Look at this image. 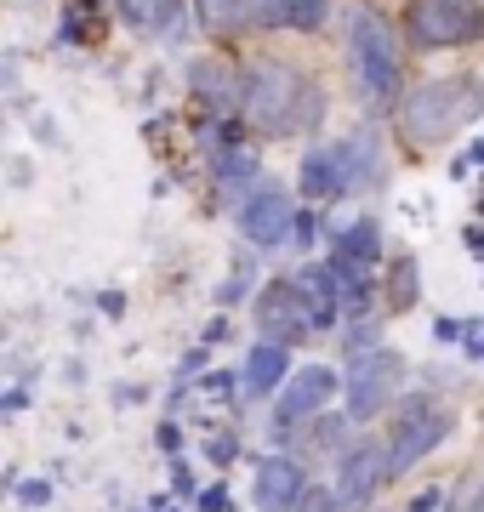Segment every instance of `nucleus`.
<instances>
[{
    "label": "nucleus",
    "mask_w": 484,
    "mask_h": 512,
    "mask_svg": "<svg viewBox=\"0 0 484 512\" xmlns=\"http://www.w3.org/2000/svg\"><path fill=\"white\" fill-rule=\"evenodd\" d=\"M484 114V86L473 74H456V80H428V86H416V92L399 103V131H405V143H445L456 137L462 126H473Z\"/></svg>",
    "instance_id": "nucleus-2"
},
{
    "label": "nucleus",
    "mask_w": 484,
    "mask_h": 512,
    "mask_svg": "<svg viewBox=\"0 0 484 512\" xmlns=\"http://www.w3.org/2000/svg\"><path fill=\"white\" fill-rule=\"evenodd\" d=\"M257 325L268 330V342H308V330H314V308H308V291H302V279H274V285H262L257 296Z\"/></svg>",
    "instance_id": "nucleus-8"
},
{
    "label": "nucleus",
    "mask_w": 484,
    "mask_h": 512,
    "mask_svg": "<svg viewBox=\"0 0 484 512\" xmlns=\"http://www.w3.org/2000/svg\"><path fill=\"white\" fill-rule=\"evenodd\" d=\"M348 57H354L359 97L371 109H393L399 86H405V63H399V35L388 29V18L376 6H359L354 29H348Z\"/></svg>",
    "instance_id": "nucleus-3"
},
{
    "label": "nucleus",
    "mask_w": 484,
    "mask_h": 512,
    "mask_svg": "<svg viewBox=\"0 0 484 512\" xmlns=\"http://www.w3.org/2000/svg\"><path fill=\"white\" fill-rule=\"evenodd\" d=\"M336 393H342V376H336L331 365L297 370V376L280 387V399H274V427H268V433H274V439H291V433H297V421L319 416Z\"/></svg>",
    "instance_id": "nucleus-7"
},
{
    "label": "nucleus",
    "mask_w": 484,
    "mask_h": 512,
    "mask_svg": "<svg viewBox=\"0 0 484 512\" xmlns=\"http://www.w3.org/2000/svg\"><path fill=\"white\" fill-rule=\"evenodd\" d=\"M388 478L393 473H388V450H382V444H376V439L348 444V450H342V473H336V501H342V507H354V512H365Z\"/></svg>",
    "instance_id": "nucleus-10"
},
{
    "label": "nucleus",
    "mask_w": 484,
    "mask_h": 512,
    "mask_svg": "<svg viewBox=\"0 0 484 512\" xmlns=\"http://www.w3.org/2000/svg\"><path fill=\"white\" fill-rule=\"evenodd\" d=\"M245 393L251 399H280V387L291 382V359H285V342H257L251 359H245Z\"/></svg>",
    "instance_id": "nucleus-14"
},
{
    "label": "nucleus",
    "mask_w": 484,
    "mask_h": 512,
    "mask_svg": "<svg viewBox=\"0 0 484 512\" xmlns=\"http://www.w3.org/2000/svg\"><path fill=\"white\" fill-rule=\"evenodd\" d=\"M336 507H342V501H336V490H308L297 512H336Z\"/></svg>",
    "instance_id": "nucleus-22"
},
{
    "label": "nucleus",
    "mask_w": 484,
    "mask_h": 512,
    "mask_svg": "<svg viewBox=\"0 0 484 512\" xmlns=\"http://www.w3.org/2000/svg\"><path fill=\"white\" fill-rule=\"evenodd\" d=\"M376 256H382V228H376V217H359L354 228H342V234H336L331 262H342L348 274H371Z\"/></svg>",
    "instance_id": "nucleus-15"
},
{
    "label": "nucleus",
    "mask_w": 484,
    "mask_h": 512,
    "mask_svg": "<svg viewBox=\"0 0 484 512\" xmlns=\"http://www.w3.org/2000/svg\"><path fill=\"white\" fill-rule=\"evenodd\" d=\"M399 382H405V359H399L393 348L359 353L354 370H348V382H342V393H348V416L354 421L382 416V410L393 404V393H399Z\"/></svg>",
    "instance_id": "nucleus-6"
},
{
    "label": "nucleus",
    "mask_w": 484,
    "mask_h": 512,
    "mask_svg": "<svg viewBox=\"0 0 484 512\" xmlns=\"http://www.w3.org/2000/svg\"><path fill=\"white\" fill-rule=\"evenodd\" d=\"M257 171H262V160L251 154V148H217V154H211V177H217L223 188L257 183Z\"/></svg>",
    "instance_id": "nucleus-17"
},
{
    "label": "nucleus",
    "mask_w": 484,
    "mask_h": 512,
    "mask_svg": "<svg viewBox=\"0 0 484 512\" xmlns=\"http://www.w3.org/2000/svg\"><path fill=\"white\" fill-rule=\"evenodd\" d=\"M234 501H228V490H205L200 495V512H228Z\"/></svg>",
    "instance_id": "nucleus-25"
},
{
    "label": "nucleus",
    "mask_w": 484,
    "mask_h": 512,
    "mask_svg": "<svg viewBox=\"0 0 484 512\" xmlns=\"http://www.w3.org/2000/svg\"><path fill=\"white\" fill-rule=\"evenodd\" d=\"M325 6H331V0H280V18H285V29L314 35L319 23H325Z\"/></svg>",
    "instance_id": "nucleus-19"
},
{
    "label": "nucleus",
    "mask_w": 484,
    "mask_h": 512,
    "mask_svg": "<svg viewBox=\"0 0 484 512\" xmlns=\"http://www.w3.org/2000/svg\"><path fill=\"white\" fill-rule=\"evenodd\" d=\"M354 188V160H348V143H319L308 160H302V194L314 205H331Z\"/></svg>",
    "instance_id": "nucleus-11"
},
{
    "label": "nucleus",
    "mask_w": 484,
    "mask_h": 512,
    "mask_svg": "<svg viewBox=\"0 0 484 512\" xmlns=\"http://www.w3.org/2000/svg\"><path fill=\"white\" fill-rule=\"evenodd\" d=\"M314 245V217H297V228H291V251H308Z\"/></svg>",
    "instance_id": "nucleus-24"
},
{
    "label": "nucleus",
    "mask_w": 484,
    "mask_h": 512,
    "mask_svg": "<svg viewBox=\"0 0 484 512\" xmlns=\"http://www.w3.org/2000/svg\"><path fill=\"white\" fill-rule=\"evenodd\" d=\"M393 302H416V262H393Z\"/></svg>",
    "instance_id": "nucleus-20"
},
{
    "label": "nucleus",
    "mask_w": 484,
    "mask_h": 512,
    "mask_svg": "<svg viewBox=\"0 0 484 512\" xmlns=\"http://www.w3.org/2000/svg\"><path fill=\"white\" fill-rule=\"evenodd\" d=\"M291 228H297V205H291V194H285L280 183H262L240 200V234L251 239V245L274 251V245L291 239Z\"/></svg>",
    "instance_id": "nucleus-9"
},
{
    "label": "nucleus",
    "mask_w": 484,
    "mask_h": 512,
    "mask_svg": "<svg viewBox=\"0 0 484 512\" xmlns=\"http://www.w3.org/2000/svg\"><path fill=\"white\" fill-rule=\"evenodd\" d=\"M433 507H439V490H422L416 501H410V512H433Z\"/></svg>",
    "instance_id": "nucleus-27"
},
{
    "label": "nucleus",
    "mask_w": 484,
    "mask_h": 512,
    "mask_svg": "<svg viewBox=\"0 0 484 512\" xmlns=\"http://www.w3.org/2000/svg\"><path fill=\"white\" fill-rule=\"evenodd\" d=\"M473 160H484V143H479V148H473Z\"/></svg>",
    "instance_id": "nucleus-28"
},
{
    "label": "nucleus",
    "mask_w": 484,
    "mask_h": 512,
    "mask_svg": "<svg viewBox=\"0 0 484 512\" xmlns=\"http://www.w3.org/2000/svg\"><path fill=\"white\" fill-rule=\"evenodd\" d=\"M308 444H314V450H331V444H342V421L325 416V421H319V433H314Z\"/></svg>",
    "instance_id": "nucleus-23"
},
{
    "label": "nucleus",
    "mask_w": 484,
    "mask_h": 512,
    "mask_svg": "<svg viewBox=\"0 0 484 512\" xmlns=\"http://www.w3.org/2000/svg\"><path fill=\"white\" fill-rule=\"evenodd\" d=\"M114 6L137 35H177V18H183V0H114Z\"/></svg>",
    "instance_id": "nucleus-16"
},
{
    "label": "nucleus",
    "mask_w": 484,
    "mask_h": 512,
    "mask_svg": "<svg viewBox=\"0 0 484 512\" xmlns=\"http://www.w3.org/2000/svg\"><path fill=\"white\" fill-rule=\"evenodd\" d=\"M234 450H240L234 439H211V461H234Z\"/></svg>",
    "instance_id": "nucleus-26"
},
{
    "label": "nucleus",
    "mask_w": 484,
    "mask_h": 512,
    "mask_svg": "<svg viewBox=\"0 0 484 512\" xmlns=\"http://www.w3.org/2000/svg\"><path fill=\"white\" fill-rule=\"evenodd\" d=\"M450 410H439V404L428 399V393H410L405 404H399V427H393V444H388V473H410L416 461L428 456L433 444L450 439Z\"/></svg>",
    "instance_id": "nucleus-5"
},
{
    "label": "nucleus",
    "mask_w": 484,
    "mask_h": 512,
    "mask_svg": "<svg viewBox=\"0 0 484 512\" xmlns=\"http://www.w3.org/2000/svg\"><path fill=\"white\" fill-rule=\"evenodd\" d=\"M319 114H325V86L308 69L280 57H257L245 69V120L257 131L291 137V131H308Z\"/></svg>",
    "instance_id": "nucleus-1"
},
{
    "label": "nucleus",
    "mask_w": 484,
    "mask_h": 512,
    "mask_svg": "<svg viewBox=\"0 0 484 512\" xmlns=\"http://www.w3.org/2000/svg\"><path fill=\"white\" fill-rule=\"evenodd\" d=\"M245 279H251V262H240V268L223 279V291H217V302H223V308H234V302L245 296Z\"/></svg>",
    "instance_id": "nucleus-21"
},
{
    "label": "nucleus",
    "mask_w": 484,
    "mask_h": 512,
    "mask_svg": "<svg viewBox=\"0 0 484 512\" xmlns=\"http://www.w3.org/2000/svg\"><path fill=\"white\" fill-rule=\"evenodd\" d=\"M194 12H200L205 29H217V35H228L240 18H251V0H194Z\"/></svg>",
    "instance_id": "nucleus-18"
},
{
    "label": "nucleus",
    "mask_w": 484,
    "mask_h": 512,
    "mask_svg": "<svg viewBox=\"0 0 484 512\" xmlns=\"http://www.w3.org/2000/svg\"><path fill=\"white\" fill-rule=\"evenodd\" d=\"M302 495H308V478H302L297 461H285V456L262 461V473H257V507L262 512H291V507H302Z\"/></svg>",
    "instance_id": "nucleus-12"
},
{
    "label": "nucleus",
    "mask_w": 484,
    "mask_h": 512,
    "mask_svg": "<svg viewBox=\"0 0 484 512\" xmlns=\"http://www.w3.org/2000/svg\"><path fill=\"white\" fill-rule=\"evenodd\" d=\"M188 86H194V97H200L211 114L245 109V80H234L228 63H217V57H200V63L188 69Z\"/></svg>",
    "instance_id": "nucleus-13"
},
{
    "label": "nucleus",
    "mask_w": 484,
    "mask_h": 512,
    "mask_svg": "<svg viewBox=\"0 0 484 512\" xmlns=\"http://www.w3.org/2000/svg\"><path fill=\"white\" fill-rule=\"evenodd\" d=\"M405 29L416 46L445 52V46H473L484 40V6L479 0H410Z\"/></svg>",
    "instance_id": "nucleus-4"
}]
</instances>
